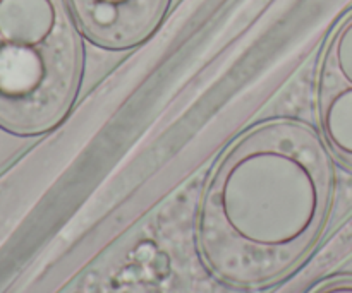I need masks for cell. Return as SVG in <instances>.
Returning a JSON list of instances; mask_svg holds the SVG:
<instances>
[{
  "instance_id": "5b68a950",
  "label": "cell",
  "mask_w": 352,
  "mask_h": 293,
  "mask_svg": "<svg viewBox=\"0 0 352 293\" xmlns=\"http://www.w3.org/2000/svg\"><path fill=\"white\" fill-rule=\"evenodd\" d=\"M311 293H352V278H336L320 285Z\"/></svg>"
},
{
  "instance_id": "7a4b0ae2",
  "label": "cell",
  "mask_w": 352,
  "mask_h": 293,
  "mask_svg": "<svg viewBox=\"0 0 352 293\" xmlns=\"http://www.w3.org/2000/svg\"><path fill=\"white\" fill-rule=\"evenodd\" d=\"M82 51L64 0H0V127L34 136L62 122Z\"/></svg>"
},
{
  "instance_id": "3957f363",
  "label": "cell",
  "mask_w": 352,
  "mask_h": 293,
  "mask_svg": "<svg viewBox=\"0 0 352 293\" xmlns=\"http://www.w3.org/2000/svg\"><path fill=\"white\" fill-rule=\"evenodd\" d=\"M316 106L327 148L352 170V12L337 26L325 48Z\"/></svg>"
},
{
  "instance_id": "6da1fadb",
  "label": "cell",
  "mask_w": 352,
  "mask_h": 293,
  "mask_svg": "<svg viewBox=\"0 0 352 293\" xmlns=\"http://www.w3.org/2000/svg\"><path fill=\"white\" fill-rule=\"evenodd\" d=\"M332 189L327 144L308 126H256L223 154L205 189L198 215L203 261L234 287L280 280L318 240Z\"/></svg>"
},
{
  "instance_id": "277c9868",
  "label": "cell",
  "mask_w": 352,
  "mask_h": 293,
  "mask_svg": "<svg viewBox=\"0 0 352 293\" xmlns=\"http://www.w3.org/2000/svg\"><path fill=\"white\" fill-rule=\"evenodd\" d=\"M86 36L105 48L141 43L164 17L168 0H69Z\"/></svg>"
}]
</instances>
